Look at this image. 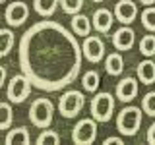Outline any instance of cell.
I'll return each instance as SVG.
<instances>
[{
    "mask_svg": "<svg viewBox=\"0 0 155 145\" xmlns=\"http://www.w3.org/2000/svg\"><path fill=\"white\" fill-rule=\"evenodd\" d=\"M105 70L109 76H120L124 72V58L120 52H110L105 58Z\"/></svg>",
    "mask_w": 155,
    "mask_h": 145,
    "instance_id": "obj_14",
    "label": "cell"
},
{
    "mask_svg": "<svg viewBox=\"0 0 155 145\" xmlns=\"http://www.w3.org/2000/svg\"><path fill=\"white\" fill-rule=\"evenodd\" d=\"M0 2H2V4H4V2H6V0H0Z\"/></svg>",
    "mask_w": 155,
    "mask_h": 145,
    "instance_id": "obj_32",
    "label": "cell"
},
{
    "mask_svg": "<svg viewBox=\"0 0 155 145\" xmlns=\"http://www.w3.org/2000/svg\"><path fill=\"white\" fill-rule=\"evenodd\" d=\"M142 4H145V6H151V4H155V0H140Z\"/></svg>",
    "mask_w": 155,
    "mask_h": 145,
    "instance_id": "obj_30",
    "label": "cell"
},
{
    "mask_svg": "<svg viewBox=\"0 0 155 145\" xmlns=\"http://www.w3.org/2000/svg\"><path fill=\"white\" fill-rule=\"evenodd\" d=\"M4 18H6L8 25L19 27L29 18V6L25 2H12V4H8L6 12H4Z\"/></svg>",
    "mask_w": 155,
    "mask_h": 145,
    "instance_id": "obj_9",
    "label": "cell"
},
{
    "mask_svg": "<svg viewBox=\"0 0 155 145\" xmlns=\"http://www.w3.org/2000/svg\"><path fill=\"white\" fill-rule=\"evenodd\" d=\"M140 52L143 56H155V35H145L140 41Z\"/></svg>",
    "mask_w": 155,
    "mask_h": 145,
    "instance_id": "obj_20",
    "label": "cell"
},
{
    "mask_svg": "<svg viewBox=\"0 0 155 145\" xmlns=\"http://www.w3.org/2000/svg\"><path fill=\"white\" fill-rule=\"evenodd\" d=\"M114 112V97L110 93H97L91 101V116L97 122H109Z\"/></svg>",
    "mask_w": 155,
    "mask_h": 145,
    "instance_id": "obj_6",
    "label": "cell"
},
{
    "mask_svg": "<svg viewBox=\"0 0 155 145\" xmlns=\"http://www.w3.org/2000/svg\"><path fill=\"white\" fill-rule=\"evenodd\" d=\"M31 79L23 74H18V76H14L12 79L8 81V87H6V97H8V101L10 103H23V101L29 97V93H31Z\"/></svg>",
    "mask_w": 155,
    "mask_h": 145,
    "instance_id": "obj_4",
    "label": "cell"
},
{
    "mask_svg": "<svg viewBox=\"0 0 155 145\" xmlns=\"http://www.w3.org/2000/svg\"><path fill=\"white\" fill-rule=\"evenodd\" d=\"M145 139H147V143L155 145V122L147 128V134H145Z\"/></svg>",
    "mask_w": 155,
    "mask_h": 145,
    "instance_id": "obj_27",
    "label": "cell"
},
{
    "mask_svg": "<svg viewBox=\"0 0 155 145\" xmlns=\"http://www.w3.org/2000/svg\"><path fill=\"white\" fill-rule=\"evenodd\" d=\"M142 110H140V106H124L118 112V116H116V128H118V132L122 135L132 137V135H136L140 132V126H142Z\"/></svg>",
    "mask_w": 155,
    "mask_h": 145,
    "instance_id": "obj_2",
    "label": "cell"
},
{
    "mask_svg": "<svg viewBox=\"0 0 155 145\" xmlns=\"http://www.w3.org/2000/svg\"><path fill=\"white\" fill-rule=\"evenodd\" d=\"M70 25H72V31H74L78 37H87L89 31H91V21H89L87 16H84V14H74Z\"/></svg>",
    "mask_w": 155,
    "mask_h": 145,
    "instance_id": "obj_17",
    "label": "cell"
},
{
    "mask_svg": "<svg viewBox=\"0 0 155 145\" xmlns=\"http://www.w3.org/2000/svg\"><path fill=\"white\" fill-rule=\"evenodd\" d=\"M81 56L76 33L51 19L31 25L19 41V68L41 91H60L76 81Z\"/></svg>",
    "mask_w": 155,
    "mask_h": 145,
    "instance_id": "obj_1",
    "label": "cell"
},
{
    "mask_svg": "<svg viewBox=\"0 0 155 145\" xmlns=\"http://www.w3.org/2000/svg\"><path fill=\"white\" fill-rule=\"evenodd\" d=\"M52 114H54V105L47 97H39L29 106V120L37 128H48L52 122Z\"/></svg>",
    "mask_w": 155,
    "mask_h": 145,
    "instance_id": "obj_3",
    "label": "cell"
},
{
    "mask_svg": "<svg viewBox=\"0 0 155 145\" xmlns=\"http://www.w3.org/2000/svg\"><path fill=\"white\" fill-rule=\"evenodd\" d=\"M81 48H84V56L89 62H93V64L101 62L105 56V45L101 41V37H97V35H87Z\"/></svg>",
    "mask_w": 155,
    "mask_h": 145,
    "instance_id": "obj_8",
    "label": "cell"
},
{
    "mask_svg": "<svg viewBox=\"0 0 155 145\" xmlns=\"http://www.w3.org/2000/svg\"><path fill=\"white\" fill-rule=\"evenodd\" d=\"M142 23L147 31H155V8L153 6H147L142 12Z\"/></svg>",
    "mask_w": 155,
    "mask_h": 145,
    "instance_id": "obj_24",
    "label": "cell"
},
{
    "mask_svg": "<svg viewBox=\"0 0 155 145\" xmlns=\"http://www.w3.org/2000/svg\"><path fill=\"white\" fill-rule=\"evenodd\" d=\"M142 108L147 116H155V91H149L142 99Z\"/></svg>",
    "mask_w": 155,
    "mask_h": 145,
    "instance_id": "obj_25",
    "label": "cell"
},
{
    "mask_svg": "<svg viewBox=\"0 0 155 145\" xmlns=\"http://www.w3.org/2000/svg\"><path fill=\"white\" fill-rule=\"evenodd\" d=\"M114 18L116 16L109 8H99V10H95V14H93V27L99 33H109L110 27H113Z\"/></svg>",
    "mask_w": 155,
    "mask_h": 145,
    "instance_id": "obj_13",
    "label": "cell"
},
{
    "mask_svg": "<svg viewBox=\"0 0 155 145\" xmlns=\"http://www.w3.org/2000/svg\"><path fill=\"white\" fill-rule=\"evenodd\" d=\"M114 16L122 25H128V23H132L136 19V16H138V6H136L132 0H120L114 6Z\"/></svg>",
    "mask_w": 155,
    "mask_h": 145,
    "instance_id": "obj_10",
    "label": "cell"
},
{
    "mask_svg": "<svg viewBox=\"0 0 155 145\" xmlns=\"http://www.w3.org/2000/svg\"><path fill=\"white\" fill-rule=\"evenodd\" d=\"M60 6L66 14H72V16H74V14H78L81 10L84 0H60Z\"/></svg>",
    "mask_w": 155,
    "mask_h": 145,
    "instance_id": "obj_26",
    "label": "cell"
},
{
    "mask_svg": "<svg viewBox=\"0 0 155 145\" xmlns=\"http://www.w3.org/2000/svg\"><path fill=\"white\" fill-rule=\"evenodd\" d=\"M134 43H136V33L128 25H122L113 35V45H114L116 50H130L134 47Z\"/></svg>",
    "mask_w": 155,
    "mask_h": 145,
    "instance_id": "obj_11",
    "label": "cell"
},
{
    "mask_svg": "<svg viewBox=\"0 0 155 145\" xmlns=\"http://www.w3.org/2000/svg\"><path fill=\"white\" fill-rule=\"evenodd\" d=\"M84 106H85V97H84V93H80L76 89L66 91L60 97V101H58V110H60V114L64 118H76L81 112Z\"/></svg>",
    "mask_w": 155,
    "mask_h": 145,
    "instance_id": "obj_5",
    "label": "cell"
},
{
    "mask_svg": "<svg viewBox=\"0 0 155 145\" xmlns=\"http://www.w3.org/2000/svg\"><path fill=\"white\" fill-rule=\"evenodd\" d=\"M81 83H84V89L89 91V93H95L97 89H99V83H101V77L97 74L95 70H89L85 72L84 77H81Z\"/></svg>",
    "mask_w": 155,
    "mask_h": 145,
    "instance_id": "obj_19",
    "label": "cell"
},
{
    "mask_svg": "<svg viewBox=\"0 0 155 145\" xmlns=\"http://www.w3.org/2000/svg\"><path fill=\"white\" fill-rule=\"evenodd\" d=\"M138 77H140V81L145 85H151L155 83V62L153 60H143V62H140L138 64Z\"/></svg>",
    "mask_w": 155,
    "mask_h": 145,
    "instance_id": "obj_15",
    "label": "cell"
},
{
    "mask_svg": "<svg viewBox=\"0 0 155 145\" xmlns=\"http://www.w3.org/2000/svg\"><path fill=\"white\" fill-rule=\"evenodd\" d=\"M136 95H138V81H136L134 77H124V79L118 81V85H116V97H118L122 103L134 101Z\"/></svg>",
    "mask_w": 155,
    "mask_h": 145,
    "instance_id": "obj_12",
    "label": "cell"
},
{
    "mask_svg": "<svg viewBox=\"0 0 155 145\" xmlns=\"http://www.w3.org/2000/svg\"><path fill=\"white\" fill-rule=\"evenodd\" d=\"M0 116H2V120H0V130H10V126H12V106L10 103H0Z\"/></svg>",
    "mask_w": 155,
    "mask_h": 145,
    "instance_id": "obj_21",
    "label": "cell"
},
{
    "mask_svg": "<svg viewBox=\"0 0 155 145\" xmlns=\"http://www.w3.org/2000/svg\"><path fill=\"white\" fill-rule=\"evenodd\" d=\"M91 2H103V0H91Z\"/></svg>",
    "mask_w": 155,
    "mask_h": 145,
    "instance_id": "obj_31",
    "label": "cell"
},
{
    "mask_svg": "<svg viewBox=\"0 0 155 145\" xmlns=\"http://www.w3.org/2000/svg\"><path fill=\"white\" fill-rule=\"evenodd\" d=\"M37 143L39 145H56V143H60V137H58V134L56 132H52V130H43L41 134H39V137H37Z\"/></svg>",
    "mask_w": 155,
    "mask_h": 145,
    "instance_id": "obj_23",
    "label": "cell"
},
{
    "mask_svg": "<svg viewBox=\"0 0 155 145\" xmlns=\"http://www.w3.org/2000/svg\"><path fill=\"white\" fill-rule=\"evenodd\" d=\"M6 68H4V66H0V87H2L4 83H6Z\"/></svg>",
    "mask_w": 155,
    "mask_h": 145,
    "instance_id": "obj_28",
    "label": "cell"
},
{
    "mask_svg": "<svg viewBox=\"0 0 155 145\" xmlns=\"http://www.w3.org/2000/svg\"><path fill=\"white\" fill-rule=\"evenodd\" d=\"M97 137V120L84 118L72 128V141L78 145H89Z\"/></svg>",
    "mask_w": 155,
    "mask_h": 145,
    "instance_id": "obj_7",
    "label": "cell"
},
{
    "mask_svg": "<svg viewBox=\"0 0 155 145\" xmlns=\"http://www.w3.org/2000/svg\"><path fill=\"white\" fill-rule=\"evenodd\" d=\"M29 141H31V134H29V130L23 128V126H19V128H12L6 134V145H14V143L27 145Z\"/></svg>",
    "mask_w": 155,
    "mask_h": 145,
    "instance_id": "obj_16",
    "label": "cell"
},
{
    "mask_svg": "<svg viewBox=\"0 0 155 145\" xmlns=\"http://www.w3.org/2000/svg\"><path fill=\"white\" fill-rule=\"evenodd\" d=\"M103 143H105V145H113V143H124V141H122L120 137H107Z\"/></svg>",
    "mask_w": 155,
    "mask_h": 145,
    "instance_id": "obj_29",
    "label": "cell"
},
{
    "mask_svg": "<svg viewBox=\"0 0 155 145\" xmlns=\"http://www.w3.org/2000/svg\"><path fill=\"white\" fill-rule=\"evenodd\" d=\"M0 37H2V50H0V56H8L10 50L14 47V33L10 29H2L0 31Z\"/></svg>",
    "mask_w": 155,
    "mask_h": 145,
    "instance_id": "obj_22",
    "label": "cell"
},
{
    "mask_svg": "<svg viewBox=\"0 0 155 145\" xmlns=\"http://www.w3.org/2000/svg\"><path fill=\"white\" fill-rule=\"evenodd\" d=\"M60 0H33V8L41 18H51L56 12V6Z\"/></svg>",
    "mask_w": 155,
    "mask_h": 145,
    "instance_id": "obj_18",
    "label": "cell"
}]
</instances>
